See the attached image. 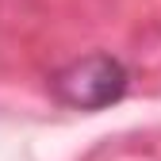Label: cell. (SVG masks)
Segmentation results:
<instances>
[{
  "label": "cell",
  "instance_id": "cell-1",
  "mask_svg": "<svg viewBox=\"0 0 161 161\" xmlns=\"http://www.w3.org/2000/svg\"><path fill=\"white\" fill-rule=\"evenodd\" d=\"M50 85L62 104L77 111H100L127 92V69L111 54H88L69 62L65 69H58Z\"/></svg>",
  "mask_w": 161,
  "mask_h": 161
}]
</instances>
